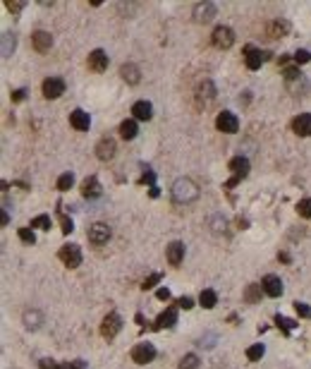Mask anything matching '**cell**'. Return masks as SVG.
Instances as JSON below:
<instances>
[{"mask_svg":"<svg viewBox=\"0 0 311 369\" xmlns=\"http://www.w3.org/2000/svg\"><path fill=\"white\" fill-rule=\"evenodd\" d=\"M199 197V187L189 180V177H180L175 185H172V199L177 204H189Z\"/></svg>","mask_w":311,"mask_h":369,"instance_id":"obj_1","label":"cell"},{"mask_svg":"<svg viewBox=\"0 0 311 369\" xmlns=\"http://www.w3.org/2000/svg\"><path fill=\"white\" fill-rule=\"evenodd\" d=\"M57 256H60V261H62L67 269H77V266L82 264V250H79L77 245H62Z\"/></svg>","mask_w":311,"mask_h":369,"instance_id":"obj_2","label":"cell"},{"mask_svg":"<svg viewBox=\"0 0 311 369\" xmlns=\"http://www.w3.org/2000/svg\"><path fill=\"white\" fill-rule=\"evenodd\" d=\"M153 357H156L153 343H139V345L132 348V360L137 365H148V362H153Z\"/></svg>","mask_w":311,"mask_h":369,"instance_id":"obj_3","label":"cell"},{"mask_svg":"<svg viewBox=\"0 0 311 369\" xmlns=\"http://www.w3.org/2000/svg\"><path fill=\"white\" fill-rule=\"evenodd\" d=\"M216 127H218L220 132H225V135H232V132L239 130V120H237L235 113L223 111V113H218V117H216Z\"/></svg>","mask_w":311,"mask_h":369,"instance_id":"obj_4","label":"cell"},{"mask_svg":"<svg viewBox=\"0 0 311 369\" xmlns=\"http://www.w3.org/2000/svg\"><path fill=\"white\" fill-rule=\"evenodd\" d=\"M230 171L235 173V177L227 182V187H232V185H237L242 177H247L249 175V161L244 158V156H235L232 161H230Z\"/></svg>","mask_w":311,"mask_h":369,"instance_id":"obj_5","label":"cell"},{"mask_svg":"<svg viewBox=\"0 0 311 369\" xmlns=\"http://www.w3.org/2000/svg\"><path fill=\"white\" fill-rule=\"evenodd\" d=\"M120 329H122V319H120L115 312H110L106 319H103V324H101V336L110 341V338H115V336L120 333Z\"/></svg>","mask_w":311,"mask_h":369,"instance_id":"obj_6","label":"cell"},{"mask_svg":"<svg viewBox=\"0 0 311 369\" xmlns=\"http://www.w3.org/2000/svg\"><path fill=\"white\" fill-rule=\"evenodd\" d=\"M235 43V34L230 27H216L213 29V46L216 48H230Z\"/></svg>","mask_w":311,"mask_h":369,"instance_id":"obj_7","label":"cell"},{"mask_svg":"<svg viewBox=\"0 0 311 369\" xmlns=\"http://www.w3.org/2000/svg\"><path fill=\"white\" fill-rule=\"evenodd\" d=\"M108 240H110V228L106 226V223H93V226L89 228V242L106 245Z\"/></svg>","mask_w":311,"mask_h":369,"instance_id":"obj_8","label":"cell"},{"mask_svg":"<svg viewBox=\"0 0 311 369\" xmlns=\"http://www.w3.org/2000/svg\"><path fill=\"white\" fill-rule=\"evenodd\" d=\"M65 94V82L60 79V77H48L46 82H43V96L46 98H57V96H62Z\"/></svg>","mask_w":311,"mask_h":369,"instance_id":"obj_9","label":"cell"},{"mask_svg":"<svg viewBox=\"0 0 311 369\" xmlns=\"http://www.w3.org/2000/svg\"><path fill=\"white\" fill-rule=\"evenodd\" d=\"M261 285H263V292H266L268 297H280V295H283V281H280L278 276H273V273H268Z\"/></svg>","mask_w":311,"mask_h":369,"instance_id":"obj_10","label":"cell"},{"mask_svg":"<svg viewBox=\"0 0 311 369\" xmlns=\"http://www.w3.org/2000/svg\"><path fill=\"white\" fill-rule=\"evenodd\" d=\"M292 130L299 137H311V113H299L292 120Z\"/></svg>","mask_w":311,"mask_h":369,"instance_id":"obj_11","label":"cell"},{"mask_svg":"<svg viewBox=\"0 0 311 369\" xmlns=\"http://www.w3.org/2000/svg\"><path fill=\"white\" fill-rule=\"evenodd\" d=\"M216 2H199L197 7H194V17H197V22H211L213 17H216Z\"/></svg>","mask_w":311,"mask_h":369,"instance_id":"obj_12","label":"cell"},{"mask_svg":"<svg viewBox=\"0 0 311 369\" xmlns=\"http://www.w3.org/2000/svg\"><path fill=\"white\" fill-rule=\"evenodd\" d=\"M115 151H117V146H115V142L110 137H103V139L98 142V146H96V156H98L101 161H110L115 156Z\"/></svg>","mask_w":311,"mask_h":369,"instance_id":"obj_13","label":"cell"},{"mask_svg":"<svg viewBox=\"0 0 311 369\" xmlns=\"http://www.w3.org/2000/svg\"><path fill=\"white\" fill-rule=\"evenodd\" d=\"M244 53H247V56H244V62H247V67H249V70H258V67L263 65L266 56H268V53H261L258 48H252V46H247V48H244Z\"/></svg>","mask_w":311,"mask_h":369,"instance_id":"obj_14","label":"cell"},{"mask_svg":"<svg viewBox=\"0 0 311 369\" xmlns=\"http://www.w3.org/2000/svg\"><path fill=\"white\" fill-rule=\"evenodd\" d=\"M175 324H177V310H175V307H168L165 312L156 319L153 329H156V331H161V329H172Z\"/></svg>","mask_w":311,"mask_h":369,"instance_id":"obj_15","label":"cell"},{"mask_svg":"<svg viewBox=\"0 0 311 369\" xmlns=\"http://www.w3.org/2000/svg\"><path fill=\"white\" fill-rule=\"evenodd\" d=\"M89 67H91L93 72H106V70H108V56H106L101 48H96V51L89 56Z\"/></svg>","mask_w":311,"mask_h":369,"instance_id":"obj_16","label":"cell"},{"mask_svg":"<svg viewBox=\"0 0 311 369\" xmlns=\"http://www.w3.org/2000/svg\"><path fill=\"white\" fill-rule=\"evenodd\" d=\"M101 192H103V187H101V182H98V177H86L84 182H82V194L89 199H96L101 197Z\"/></svg>","mask_w":311,"mask_h":369,"instance_id":"obj_17","label":"cell"},{"mask_svg":"<svg viewBox=\"0 0 311 369\" xmlns=\"http://www.w3.org/2000/svg\"><path fill=\"white\" fill-rule=\"evenodd\" d=\"M31 41H34V48H36L38 53H46V51L53 46V36H51L48 31H36V34L31 36Z\"/></svg>","mask_w":311,"mask_h":369,"instance_id":"obj_18","label":"cell"},{"mask_svg":"<svg viewBox=\"0 0 311 369\" xmlns=\"http://www.w3.org/2000/svg\"><path fill=\"white\" fill-rule=\"evenodd\" d=\"M165 254H168L170 266H180V264H182V259H184V245H182V242H170Z\"/></svg>","mask_w":311,"mask_h":369,"instance_id":"obj_19","label":"cell"},{"mask_svg":"<svg viewBox=\"0 0 311 369\" xmlns=\"http://www.w3.org/2000/svg\"><path fill=\"white\" fill-rule=\"evenodd\" d=\"M70 122H72V127L74 130H79V132H86L89 130V125H91V117H89V113H84V111H72V115H70Z\"/></svg>","mask_w":311,"mask_h":369,"instance_id":"obj_20","label":"cell"},{"mask_svg":"<svg viewBox=\"0 0 311 369\" xmlns=\"http://www.w3.org/2000/svg\"><path fill=\"white\" fill-rule=\"evenodd\" d=\"M120 75H122V79H125L127 84H139V79H142L139 67H137V65H132V62L122 65V67H120Z\"/></svg>","mask_w":311,"mask_h":369,"instance_id":"obj_21","label":"cell"},{"mask_svg":"<svg viewBox=\"0 0 311 369\" xmlns=\"http://www.w3.org/2000/svg\"><path fill=\"white\" fill-rule=\"evenodd\" d=\"M132 113H134L137 120H151L153 108H151V103H148V101H137V103L132 106Z\"/></svg>","mask_w":311,"mask_h":369,"instance_id":"obj_22","label":"cell"},{"mask_svg":"<svg viewBox=\"0 0 311 369\" xmlns=\"http://www.w3.org/2000/svg\"><path fill=\"white\" fill-rule=\"evenodd\" d=\"M213 96H216V86L211 84V82H203V84L197 89L199 103H201V101H203V103H208V101H213Z\"/></svg>","mask_w":311,"mask_h":369,"instance_id":"obj_23","label":"cell"},{"mask_svg":"<svg viewBox=\"0 0 311 369\" xmlns=\"http://www.w3.org/2000/svg\"><path fill=\"white\" fill-rule=\"evenodd\" d=\"M199 302H201V307H206V310H213V307L218 305V295H216V290H201V295H199Z\"/></svg>","mask_w":311,"mask_h":369,"instance_id":"obj_24","label":"cell"},{"mask_svg":"<svg viewBox=\"0 0 311 369\" xmlns=\"http://www.w3.org/2000/svg\"><path fill=\"white\" fill-rule=\"evenodd\" d=\"M120 137L122 139H134L137 137V122L134 120H125L120 125Z\"/></svg>","mask_w":311,"mask_h":369,"instance_id":"obj_25","label":"cell"},{"mask_svg":"<svg viewBox=\"0 0 311 369\" xmlns=\"http://www.w3.org/2000/svg\"><path fill=\"white\" fill-rule=\"evenodd\" d=\"M287 22H271L268 24V36L271 39H280V36H285L287 34Z\"/></svg>","mask_w":311,"mask_h":369,"instance_id":"obj_26","label":"cell"},{"mask_svg":"<svg viewBox=\"0 0 311 369\" xmlns=\"http://www.w3.org/2000/svg\"><path fill=\"white\" fill-rule=\"evenodd\" d=\"M15 36L12 34H2V56L5 58H10L12 56V51H15Z\"/></svg>","mask_w":311,"mask_h":369,"instance_id":"obj_27","label":"cell"},{"mask_svg":"<svg viewBox=\"0 0 311 369\" xmlns=\"http://www.w3.org/2000/svg\"><path fill=\"white\" fill-rule=\"evenodd\" d=\"M72 185H74V175H72V173H65V175L57 177V190H60V192H67Z\"/></svg>","mask_w":311,"mask_h":369,"instance_id":"obj_28","label":"cell"},{"mask_svg":"<svg viewBox=\"0 0 311 369\" xmlns=\"http://www.w3.org/2000/svg\"><path fill=\"white\" fill-rule=\"evenodd\" d=\"M263 352H266V348H263L261 343H256V345H252V348H247V357H249L252 362H258V360L263 357Z\"/></svg>","mask_w":311,"mask_h":369,"instance_id":"obj_29","label":"cell"},{"mask_svg":"<svg viewBox=\"0 0 311 369\" xmlns=\"http://www.w3.org/2000/svg\"><path fill=\"white\" fill-rule=\"evenodd\" d=\"M261 292H263V285H249V288H247V295H244V297H247V302H256V300H258V297H261Z\"/></svg>","mask_w":311,"mask_h":369,"instance_id":"obj_30","label":"cell"},{"mask_svg":"<svg viewBox=\"0 0 311 369\" xmlns=\"http://www.w3.org/2000/svg\"><path fill=\"white\" fill-rule=\"evenodd\" d=\"M24 324H27L29 329H38V326H41V314L38 312H27L24 314Z\"/></svg>","mask_w":311,"mask_h":369,"instance_id":"obj_31","label":"cell"},{"mask_svg":"<svg viewBox=\"0 0 311 369\" xmlns=\"http://www.w3.org/2000/svg\"><path fill=\"white\" fill-rule=\"evenodd\" d=\"M180 369H199V357L197 355H184L182 362H180Z\"/></svg>","mask_w":311,"mask_h":369,"instance_id":"obj_32","label":"cell"},{"mask_svg":"<svg viewBox=\"0 0 311 369\" xmlns=\"http://www.w3.org/2000/svg\"><path fill=\"white\" fill-rule=\"evenodd\" d=\"M275 324H278V326H280V329H283L285 333H290V331H292V329H294V326H297V324H294V321H292V319H285V316H280V314H278V316H275Z\"/></svg>","mask_w":311,"mask_h":369,"instance_id":"obj_33","label":"cell"},{"mask_svg":"<svg viewBox=\"0 0 311 369\" xmlns=\"http://www.w3.org/2000/svg\"><path fill=\"white\" fill-rule=\"evenodd\" d=\"M31 228H41V230H51V218L48 216H36L31 221Z\"/></svg>","mask_w":311,"mask_h":369,"instance_id":"obj_34","label":"cell"},{"mask_svg":"<svg viewBox=\"0 0 311 369\" xmlns=\"http://www.w3.org/2000/svg\"><path fill=\"white\" fill-rule=\"evenodd\" d=\"M297 211H299V216L311 218V199H302V201L297 204Z\"/></svg>","mask_w":311,"mask_h":369,"instance_id":"obj_35","label":"cell"},{"mask_svg":"<svg viewBox=\"0 0 311 369\" xmlns=\"http://www.w3.org/2000/svg\"><path fill=\"white\" fill-rule=\"evenodd\" d=\"M24 5H27V2H22V0H7V2H5V7H7L10 12H15V15H17V12H22V10H24Z\"/></svg>","mask_w":311,"mask_h":369,"instance_id":"obj_36","label":"cell"},{"mask_svg":"<svg viewBox=\"0 0 311 369\" xmlns=\"http://www.w3.org/2000/svg\"><path fill=\"white\" fill-rule=\"evenodd\" d=\"M19 237H22L24 242H29V245L36 242V235H34V230H29V228H19Z\"/></svg>","mask_w":311,"mask_h":369,"instance_id":"obj_37","label":"cell"},{"mask_svg":"<svg viewBox=\"0 0 311 369\" xmlns=\"http://www.w3.org/2000/svg\"><path fill=\"white\" fill-rule=\"evenodd\" d=\"M285 79H287V82H294V79H302V72H299L297 67H287V70H285Z\"/></svg>","mask_w":311,"mask_h":369,"instance_id":"obj_38","label":"cell"},{"mask_svg":"<svg viewBox=\"0 0 311 369\" xmlns=\"http://www.w3.org/2000/svg\"><path fill=\"white\" fill-rule=\"evenodd\" d=\"M294 310H297V314H299V316H304V319H307V316H311V307H309V305H304V302H294Z\"/></svg>","mask_w":311,"mask_h":369,"instance_id":"obj_39","label":"cell"},{"mask_svg":"<svg viewBox=\"0 0 311 369\" xmlns=\"http://www.w3.org/2000/svg\"><path fill=\"white\" fill-rule=\"evenodd\" d=\"M161 278H163V276H161V273H151V276H148V278H146V281H144V290H148V288H153V285L158 283V281H161Z\"/></svg>","mask_w":311,"mask_h":369,"instance_id":"obj_40","label":"cell"},{"mask_svg":"<svg viewBox=\"0 0 311 369\" xmlns=\"http://www.w3.org/2000/svg\"><path fill=\"white\" fill-rule=\"evenodd\" d=\"M60 223H62V233H65V235H70V233L74 230V228H72V221H70L65 214H60Z\"/></svg>","mask_w":311,"mask_h":369,"instance_id":"obj_41","label":"cell"},{"mask_svg":"<svg viewBox=\"0 0 311 369\" xmlns=\"http://www.w3.org/2000/svg\"><path fill=\"white\" fill-rule=\"evenodd\" d=\"M309 60H311L309 51H297V53H294V62H299V65H302V62H309Z\"/></svg>","mask_w":311,"mask_h":369,"instance_id":"obj_42","label":"cell"},{"mask_svg":"<svg viewBox=\"0 0 311 369\" xmlns=\"http://www.w3.org/2000/svg\"><path fill=\"white\" fill-rule=\"evenodd\" d=\"M177 305H180L182 310H192V307H194V300L184 295V297H180V300H177Z\"/></svg>","mask_w":311,"mask_h":369,"instance_id":"obj_43","label":"cell"},{"mask_svg":"<svg viewBox=\"0 0 311 369\" xmlns=\"http://www.w3.org/2000/svg\"><path fill=\"white\" fill-rule=\"evenodd\" d=\"M156 297H158V300H170V290L168 288H158V290H156Z\"/></svg>","mask_w":311,"mask_h":369,"instance_id":"obj_44","label":"cell"},{"mask_svg":"<svg viewBox=\"0 0 311 369\" xmlns=\"http://www.w3.org/2000/svg\"><path fill=\"white\" fill-rule=\"evenodd\" d=\"M24 89H17V91H12V101H24Z\"/></svg>","mask_w":311,"mask_h":369,"instance_id":"obj_45","label":"cell"},{"mask_svg":"<svg viewBox=\"0 0 311 369\" xmlns=\"http://www.w3.org/2000/svg\"><path fill=\"white\" fill-rule=\"evenodd\" d=\"M144 182H151V185H153V173L148 171V168H146V173H144Z\"/></svg>","mask_w":311,"mask_h":369,"instance_id":"obj_46","label":"cell"}]
</instances>
